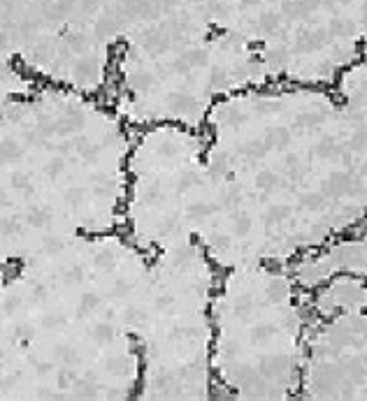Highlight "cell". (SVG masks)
<instances>
[{"label":"cell","instance_id":"1","mask_svg":"<svg viewBox=\"0 0 367 401\" xmlns=\"http://www.w3.org/2000/svg\"><path fill=\"white\" fill-rule=\"evenodd\" d=\"M209 255L198 244L161 250L146 286L149 334L142 344L144 392L167 399L207 397L209 390Z\"/></svg>","mask_w":367,"mask_h":401}]
</instances>
